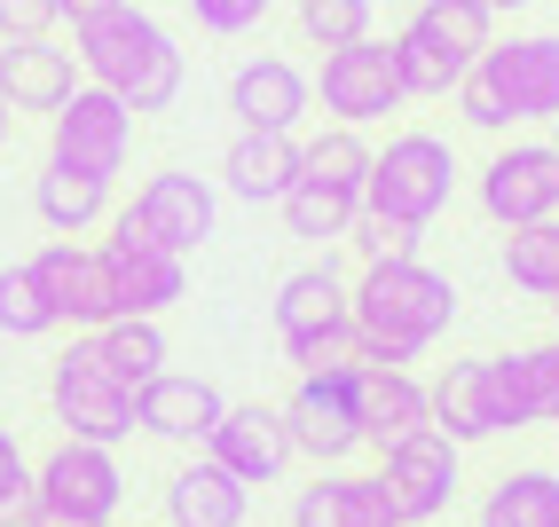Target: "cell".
I'll return each mask as SVG.
<instances>
[{"label": "cell", "instance_id": "1", "mask_svg": "<svg viewBox=\"0 0 559 527\" xmlns=\"http://www.w3.org/2000/svg\"><path fill=\"white\" fill-rule=\"evenodd\" d=\"M347 323L370 362H418L457 323V284L426 260H370L347 284Z\"/></svg>", "mask_w": 559, "mask_h": 527}, {"label": "cell", "instance_id": "2", "mask_svg": "<svg viewBox=\"0 0 559 527\" xmlns=\"http://www.w3.org/2000/svg\"><path fill=\"white\" fill-rule=\"evenodd\" d=\"M71 56H80V80L87 87H110L134 119H151V110H174L181 80H190V56L174 48V32L119 0V9H103L87 24H71Z\"/></svg>", "mask_w": 559, "mask_h": 527}, {"label": "cell", "instance_id": "3", "mask_svg": "<svg viewBox=\"0 0 559 527\" xmlns=\"http://www.w3.org/2000/svg\"><path fill=\"white\" fill-rule=\"evenodd\" d=\"M457 197V149L409 127V134H386V149H370V181H362V213H386V220H409V229H433Z\"/></svg>", "mask_w": 559, "mask_h": 527}, {"label": "cell", "instance_id": "4", "mask_svg": "<svg viewBox=\"0 0 559 527\" xmlns=\"http://www.w3.org/2000/svg\"><path fill=\"white\" fill-rule=\"evenodd\" d=\"M426 402H433V433H450L457 448L528 426V409H520V386H512V362H504V355L450 362V370L426 386Z\"/></svg>", "mask_w": 559, "mask_h": 527}, {"label": "cell", "instance_id": "5", "mask_svg": "<svg viewBox=\"0 0 559 527\" xmlns=\"http://www.w3.org/2000/svg\"><path fill=\"white\" fill-rule=\"evenodd\" d=\"M127 149H134V110L110 95V87H87L80 80L63 110H48V166L119 181L127 173Z\"/></svg>", "mask_w": 559, "mask_h": 527}, {"label": "cell", "instance_id": "6", "mask_svg": "<svg viewBox=\"0 0 559 527\" xmlns=\"http://www.w3.org/2000/svg\"><path fill=\"white\" fill-rule=\"evenodd\" d=\"M48 402H56V426H63L71 441H103V448H119V441L134 433V394L103 370L95 331H80V338L63 347L56 379H48Z\"/></svg>", "mask_w": 559, "mask_h": 527}, {"label": "cell", "instance_id": "7", "mask_svg": "<svg viewBox=\"0 0 559 527\" xmlns=\"http://www.w3.org/2000/svg\"><path fill=\"white\" fill-rule=\"evenodd\" d=\"M276 418H284L292 457H308L316 472L355 465V457H362V409H355V379H300V386H292V394L276 402Z\"/></svg>", "mask_w": 559, "mask_h": 527}, {"label": "cell", "instance_id": "8", "mask_svg": "<svg viewBox=\"0 0 559 527\" xmlns=\"http://www.w3.org/2000/svg\"><path fill=\"white\" fill-rule=\"evenodd\" d=\"M32 496L56 504V512H71V519H87V527L119 519V504H127L119 448H103V441H71V433H63L48 457L32 465Z\"/></svg>", "mask_w": 559, "mask_h": 527}, {"label": "cell", "instance_id": "9", "mask_svg": "<svg viewBox=\"0 0 559 527\" xmlns=\"http://www.w3.org/2000/svg\"><path fill=\"white\" fill-rule=\"evenodd\" d=\"M457 465H465V448H457L450 433H433V426H418L409 441L379 448V480H386V496H394L402 527H433L441 512L457 504V488H465Z\"/></svg>", "mask_w": 559, "mask_h": 527}, {"label": "cell", "instance_id": "10", "mask_svg": "<svg viewBox=\"0 0 559 527\" xmlns=\"http://www.w3.org/2000/svg\"><path fill=\"white\" fill-rule=\"evenodd\" d=\"M473 80L497 95L512 127L559 119V32H528V40H489L473 63Z\"/></svg>", "mask_w": 559, "mask_h": 527}, {"label": "cell", "instance_id": "11", "mask_svg": "<svg viewBox=\"0 0 559 527\" xmlns=\"http://www.w3.org/2000/svg\"><path fill=\"white\" fill-rule=\"evenodd\" d=\"M473 197L497 229H528L559 213V149L551 142H504L489 166L473 173Z\"/></svg>", "mask_w": 559, "mask_h": 527}, {"label": "cell", "instance_id": "12", "mask_svg": "<svg viewBox=\"0 0 559 527\" xmlns=\"http://www.w3.org/2000/svg\"><path fill=\"white\" fill-rule=\"evenodd\" d=\"M331 127H379L386 110H402V71L394 40H355V48H323V80H316Z\"/></svg>", "mask_w": 559, "mask_h": 527}, {"label": "cell", "instance_id": "13", "mask_svg": "<svg viewBox=\"0 0 559 527\" xmlns=\"http://www.w3.org/2000/svg\"><path fill=\"white\" fill-rule=\"evenodd\" d=\"M103 260H110V284H119V315H166L174 299L190 291V260L166 252V244H158L151 229H142L134 213L110 220Z\"/></svg>", "mask_w": 559, "mask_h": 527}, {"label": "cell", "instance_id": "14", "mask_svg": "<svg viewBox=\"0 0 559 527\" xmlns=\"http://www.w3.org/2000/svg\"><path fill=\"white\" fill-rule=\"evenodd\" d=\"M32 276H40L48 308H56V331H103L110 315H119V284H110V260L103 244H71L56 237L48 252H32Z\"/></svg>", "mask_w": 559, "mask_h": 527}, {"label": "cell", "instance_id": "15", "mask_svg": "<svg viewBox=\"0 0 559 527\" xmlns=\"http://www.w3.org/2000/svg\"><path fill=\"white\" fill-rule=\"evenodd\" d=\"M221 409H229V394H221L213 379H198V370H158V379L134 386V433L174 441V448H205V433L221 426Z\"/></svg>", "mask_w": 559, "mask_h": 527}, {"label": "cell", "instance_id": "16", "mask_svg": "<svg viewBox=\"0 0 559 527\" xmlns=\"http://www.w3.org/2000/svg\"><path fill=\"white\" fill-rule=\"evenodd\" d=\"M142 229H151L166 252H181L190 260L205 237H213V220H221V197H213V181L205 173H181V166H166V173H151L134 190V205H127Z\"/></svg>", "mask_w": 559, "mask_h": 527}, {"label": "cell", "instance_id": "17", "mask_svg": "<svg viewBox=\"0 0 559 527\" xmlns=\"http://www.w3.org/2000/svg\"><path fill=\"white\" fill-rule=\"evenodd\" d=\"M229 110H237L245 134H292L316 110V80L292 56H252L229 80Z\"/></svg>", "mask_w": 559, "mask_h": 527}, {"label": "cell", "instance_id": "18", "mask_svg": "<svg viewBox=\"0 0 559 527\" xmlns=\"http://www.w3.org/2000/svg\"><path fill=\"white\" fill-rule=\"evenodd\" d=\"M205 457L229 465L245 488H276L284 465H292V441H284V418L269 402H229L221 409V426L205 433Z\"/></svg>", "mask_w": 559, "mask_h": 527}, {"label": "cell", "instance_id": "19", "mask_svg": "<svg viewBox=\"0 0 559 527\" xmlns=\"http://www.w3.org/2000/svg\"><path fill=\"white\" fill-rule=\"evenodd\" d=\"M355 409H362V448H394L418 426H433L426 379H409V362H362L355 370Z\"/></svg>", "mask_w": 559, "mask_h": 527}, {"label": "cell", "instance_id": "20", "mask_svg": "<svg viewBox=\"0 0 559 527\" xmlns=\"http://www.w3.org/2000/svg\"><path fill=\"white\" fill-rule=\"evenodd\" d=\"M292 527H402V512H394L379 472L331 465V472H316L300 496H292Z\"/></svg>", "mask_w": 559, "mask_h": 527}, {"label": "cell", "instance_id": "21", "mask_svg": "<svg viewBox=\"0 0 559 527\" xmlns=\"http://www.w3.org/2000/svg\"><path fill=\"white\" fill-rule=\"evenodd\" d=\"M71 87H80V56L56 40H0V95L9 110H63Z\"/></svg>", "mask_w": 559, "mask_h": 527}, {"label": "cell", "instance_id": "22", "mask_svg": "<svg viewBox=\"0 0 559 527\" xmlns=\"http://www.w3.org/2000/svg\"><path fill=\"white\" fill-rule=\"evenodd\" d=\"M245 512H252V488L229 465H213L205 448L166 480V519L174 527H245Z\"/></svg>", "mask_w": 559, "mask_h": 527}, {"label": "cell", "instance_id": "23", "mask_svg": "<svg viewBox=\"0 0 559 527\" xmlns=\"http://www.w3.org/2000/svg\"><path fill=\"white\" fill-rule=\"evenodd\" d=\"M300 181V142L292 134H245L221 149V190L245 197V205H284V190Z\"/></svg>", "mask_w": 559, "mask_h": 527}, {"label": "cell", "instance_id": "24", "mask_svg": "<svg viewBox=\"0 0 559 527\" xmlns=\"http://www.w3.org/2000/svg\"><path fill=\"white\" fill-rule=\"evenodd\" d=\"M347 315V276L331 260H308L276 284V338H300V331H323Z\"/></svg>", "mask_w": 559, "mask_h": 527}, {"label": "cell", "instance_id": "25", "mask_svg": "<svg viewBox=\"0 0 559 527\" xmlns=\"http://www.w3.org/2000/svg\"><path fill=\"white\" fill-rule=\"evenodd\" d=\"M32 213H40L56 237H80V229H95V220L110 213V181L71 173V166H48L40 181H32Z\"/></svg>", "mask_w": 559, "mask_h": 527}, {"label": "cell", "instance_id": "26", "mask_svg": "<svg viewBox=\"0 0 559 527\" xmlns=\"http://www.w3.org/2000/svg\"><path fill=\"white\" fill-rule=\"evenodd\" d=\"M95 355H103L110 379L134 394L142 379H158V370H166V331H158V315H110L95 331Z\"/></svg>", "mask_w": 559, "mask_h": 527}, {"label": "cell", "instance_id": "27", "mask_svg": "<svg viewBox=\"0 0 559 527\" xmlns=\"http://www.w3.org/2000/svg\"><path fill=\"white\" fill-rule=\"evenodd\" d=\"M480 527H559V472L520 465L480 496Z\"/></svg>", "mask_w": 559, "mask_h": 527}, {"label": "cell", "instance_id": "28", "mask_svg": "<svg viewBox=\"0 0 559 527\" xmlns=\"http://www.w3.org/2000/svg\"><path fill=\"white\" fill-rule=\"evenodd\" d=\"M489 24H497V16L480 9V0H418V16H409V32H426V40H433L441 56H457L465 71L480 63V48L497 40Z\"/></svg>", "mask_w": 559, "mask_h": 527}, {"label": "cell", "instance_id": "29", "mask_svg": "<svg viewBox=\"0 0 559 527\" xmlns=\"http://www.w3.org/2000/svg\"><path fill=\"white\" fill-rule=\"evenodd\" d=\"M276 213H284V229L300 237V244H340V237L355 229L362 197H347V190H323V181H292Z\"/></svg>", "mask_w": 559, "mask_h": 527}, {"label": "cell", "instance_id": "30", "mask_svg": "<svg viewBox=\"0 0 559 527\" xmlns=\"http://www.w3.org/2000/svg\"><path fill=\"white\" fill-rule=\"evenodd\" d=\"M504 284L528 299H559V213L504 237Z\"/></svg>", "mask_w": 559, "mask_h": 527}, {"label": "cell", "instance_id": "31", "mask_svg": "<svg viewBox=\"0 0 559 527\" xmlns=\"http://www.w3.org/2000/svg\"><path fill=\"white\" fill-rule=\"evenodd\" d=\"M300 181H323V190L362 197V181H370V142H362V127H331V134L300 142Z\"/></svg>", "mask_w": 559, "mask_h": 527}, {"label": "cell", "instance_id": "32", "mask_svg": "<svg viewBox=\"0 0 559 527\" xmlns=\"http://www.w3.org/2000/svg\"><path fill=\"white\" fill-rule=\"evenodd\" d=\"M284 362L300 370V379H355V370H362L370 355H362L355 323L340 315V323H323V331H300V338H284Z\"/></svg>", "mask_w": 559, "mask_h": 527}, {"label": "cell", "instance_id": "33", "mask_svg": "<svg viewBox=\"0 0 559 527\" xmlns=\"http://www.w3.org/2000/svg\"><path fill=\"white\" fill-rule=\"evenodd\" d=\"M394 71H402V95H418V103H433V95H457V80H465V63L457 56H441L426 32H394Z\"/></svg>", "mask_w": 559, "mask_h": 527}, {"label": "cell", "instance_id": "34", "mask_svg": "<svg viewBox=\"0 0 559 527\" xmlns=\"http://www.w3.org/2000/svg\"><path fill=\"white\" fill-rule=\"evenodd\" d=\"M512 362V386H520V409H528V426H559V331L544 347H520L504 355Z\"/></svg>", "mask_w": 559, "mask_h": 527}, {"label": "cell", "instance_id": "35", "mask_svg": "<svg viewBox=\"0 0 559 527\" xmlns=\"http://www.w3.org/2000/svg\"><path fill=\"white\" fill-rule=\"evenodd\" d=\"M0 331H9V338H48L56 331V308H48L40 276H32V260L0 268Z\"/></svg>", "mask_w": 559, "mask_h": 527}, {"label": "cell", "instance_id": "36", "mask_svg": "<svg viewBox=\"0 0 559 527\" xmlns=\"http://www.w3.org/2000/svg\"><path fill=\"white\" fill-rule=\"evenodd\" d=\"M300 32L316 48H355L370 40V0H300Z\"/></svg>", "mask_w": 559, "mask_h": 527}, {"label": "cell", "instance_id": "37", "mask_svg": "<svg viewBox=\"0 0 559 527\" xmlns=\"http://www.w3.org/2000/svg\"><path fill=\"white\" fill-rule=\"evenodd\" d=\"M418 237H426V229L386 220V213H355V229H347V244L362 252V268H370V260H418Z\"/></svg>", "mask_w": 559, "mask_h": 527}, {"label": "cell", "instance_id": "38", "mask_svg": "<svg viewBox=\"0 0 559 527\" xmlns=\"http://www.w3.org/2000/svg\"><path fill=\"white\" fill-rule=\"evenodd\" d=\"M181 9H190L198 32H221V40H237V32H260V24H269L276 0H181Z\"/></svg>", "mask_w": 559, "mask_h": 527}, {"label": "cell", "instance_id": "39", "mask_svg": "<svg viewBox=\"0 0 559 527\" xmlns=\"http://www.w3.org/2000/svg\"><path fill=\"white\" fill-rule=\"evenodd\" d=\"M32 512V457L16 448V433H0V527H16Z\"/></svg>", "mask_w": 559, "mask_h": 527}, {"label": "cell", "instance_id": "40", "mask_svg": "<svg viewBox=\"0 0 559 527\" xmlns=\"http://www.w3.org/2000/svg\"><path fill=\"white\" fill-rule=\"evenodd\" d=\"M63 24L56 0H0V40H48Z\"/></svg>", "mask_w": 559, "mask_h": 527}, {"label": "cell", "instance_id": "41", "mask_svg": "<svg viewBox=\"0 0 559 527\" xmlns=\"http://www.w3.org/2000/svg\"><path fill=\"white\" fill-rule=\"evenodd\" d=\"M457 110H465V127H473V134H512V119H504V110H497V95H489V87H480V80H473V71H465V80H457Z\"/></svg>", "mask_w": 559, "mask_h": 527}, {"label": "cell", "instance_id": "42", "mask_svg": "<svg viewBox=\"0 0 559 527\" xmlns=\"http://www.w3.org/2000/svg\"><path fill=\"white\" fill-rule=\"evenodd\" d=\"M16 527H87V519H71V512H56V504H40V496H32V512H24Z\"/></svg>", "mask_w": 559, "mask_h": 527}, {"label": "cell", "instance_id": "43", "mask_svg": "<svg viewBox=\"0 0 559 527\" xmlns=\"http://www.w3.org/2000/svg\"><path fill=\"white\" fill-rule=\"evenodd\" d=\"M56 9H63L71 24H87V16H103V9H119V0H56Z\"/></svg>", "mask_w": 559, "mask_h": 527}, {"label": "cell", "instance_id": "44", "mask_svg": "<svg viewBox=\"0 0 559 527\" xmlns=\"http://www.w3.org/2000/svg\"><path fill=\"white\" fill-rule=\"evenodd\" d=\"M9 134H16V110H9V95H0V149H9Z\"/></svg>", "mask_w": 559, "mask_h": 527}, {"label": "cell", "instance_id": "45", "mask_svg": "<svg viewBox=\"0 0 559 527\" xmlns=\"http://www.w3.org/2000/svg\"><path fill=\"white\" fill-rule=\"evenodd\" d=\"M480 9H489V16H512V9H528V0H480Z\"/></svg>", "mask_w": 559, "mask_h": 527}, {"label": "cell", "instance_id": "46", "mask_svg": "<svg viewBox=\"0 0 559 527\" xmlns=\"http://www.w3.org/2000/svg\"><path fill=\"white\" fill-rule=\"evenodd\" d=\"M551 323H559V299H551Z\"/></svg>", "mask_w": 559, "mask_h": 527}, {"label": "cell", "instance_id": "47", "mask_svg": "<svg viewBox=\"0 0 559 527\" xmlns=\"http://www.w3.org/2000/svg\"><path fill=\"white\" fill-rule=\"evenodd\" d=\"M103 527H127V519H103Z\"/></svg>", "mask_w": 559, "mask_h": 527}]
</instances>
